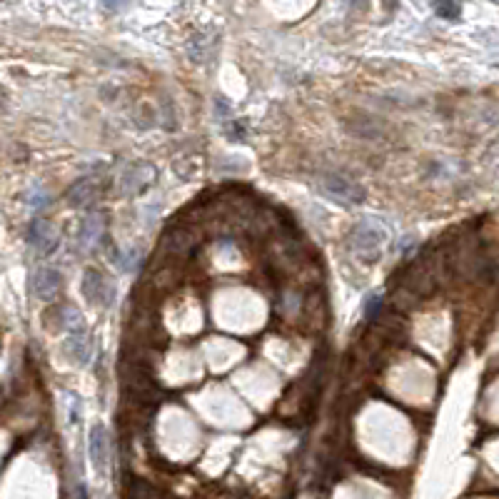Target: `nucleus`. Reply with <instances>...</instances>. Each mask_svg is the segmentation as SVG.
Returning <instances> with one entry per match:
<instances>
[{
    "label": "nucleus",
    "mask_w": 499,
    "mask_h": 499,
    "mask_svg": "<svg viewBox=\"0 0 499 499\" xmlns=\"http://www.w3.org/2000/svg\"><path fill=\"white\" fill-rule=\"evenodd\" d=\"M322 188L330 195L332 200H340V202H360L362 200V188L352 180L342 178V175H327L322 180Z\"/></svg>",
    "instance_id": "f257e3e1"
},
{
    "label": "nucleus",
    "mask_w": 499,
    "mask_h": 499,
    "mask_svg": "<svg viewBox=\"0 0 499 499\" xmlns=\"http://www.w3.org/2000/svg\"><path fill=\"white\" fill-rule=\"evenodd\" d=\"M60 285H63L60 273L53 268H40L35 275H33V292H35L38 299H45V302L58 297Z\"/></svg>",
    "instance_id": "f03ea898"
},
{
    "label": "nucleus",
    "mask_w": 499,
    "mask_h": 499,
    "mask_svg": "<svg viewBox=\"0 0 499 499\" xmlns=\"http://www.w3.org/2000/svg\"><path fill=\"white\" fill-rule=\"evenodd\" d=\"M384 242V232L379 230L377 225H369V222H362L355 232V250L362 255H379V247Z\"/></svg>",
    "instance_id": "7ed1b4c3"
},
{
    "label": "nucleus",
    "mask_w": 499,
    "mask_h": 499,
    "mask_svg": "<svg viewBox=\"0 0 499 499\" xmlns=\"http://www.w3.org/2000/svg\"><path fill=\"white\" fill-rule=\"evenodd\" d=\"M30 242L35 245L38 253L47 255V253H53L55 247H58L60 237H58V232L47 225L45 220H35V222H33V227H30Z\"/></svg>",
    "instance_id": "20e7f679"
},
{
    "label": "nucleus",
    "mask_w": 499,
    "mask_h": 499,
    "mask_svg": "<svg viewBox=\"0 0 499 499\" xmlns=\"http://www.w3.org/2000/svg\"><path fill=\"white\" fill-rule=\"evenodd\" d=\"M193 250V237L183 227H173L170 232H165L163 237V253L170 258H183Z\"/></svg>",
    "instance_id": "39448f33"
},
{
    "label": "nucleus",
    "mask_w": 499,
    "mask_h": 499,
    "mask_svg": "<svg viewBox=\"0 0 499 499\" xmlns=\"http://www.w3.org/2000/svg\"><path fill=\"white\" fill-rule=\"evenodd\" d=\"M88 449H90V459H93L95 469L105 472V464H108V437H105V430H103L100 425L90 430Z\"/></svg>",
    "instance_id": "423d86ee"
},
{
    "label": "nucleus",
    "mask_w": 499,
    "mask_h": 499,
    "mask_svg": "<svg viewBox=\"0 0 499 499\" xmlns=\"http://www.w3.org/2000/svg\"><path fill=\"white\" fill-rule=\"evenodd\" d=\"M83 292H85V297H88L90 302H100V305H105L108 294H110V287L105 285L103 275L88 270V273H85V280H83Z\"/></svg>",
    "instance_id": "0eeeda50"
},
{
    "label": "nucleus",
    "mask_w": 499,
    "mask_h": 499,
    "mask_svg": "<svg viewBox=\"0 0 499 499\" xmlns=\"http://www.w3.org/2000/svg\"><path fill=\"white\" fill-rule=\"evenodd\" d=\"M70 195H80L73 205H85V202H90V195H93V183H90V180H85V183H80Z\"/></svg>",
    "instance_id": "6e6552de"
},
{
    "label": "nucleus",
    "mask_w": 499,
    "mask_h": 499,
    "mask_svg": "<svg viewBox=\"0 0 499 499\" xmlns=\"http://www.w3.org/2000/svg\"><path fill=\"white\" fill-rule=\"evenodd\" d=\"M435 11L440 13V16H444L447 21H457L459 13H462V8L454 6V3H440V6H435Z\"/></svg>",
    "instance_id": "1a4fd4ad"
},
{
    "label": "nucleus",
    "mask_w": 499,
    "mask_h": 499,
    "mask_svg": "<svg viewBox=\"0 0 499 499\" xmlns=\"http://www.w3.org/2000/svg\"><path fill=\"white\" fill-rule=\"evenodd\" d=\"M379 305H382V299H379V297H372V299H369V305H367V317H374V312L379 310Z\"/></svg>",
    "instance_id": "9d476101"
}]
</instances>
